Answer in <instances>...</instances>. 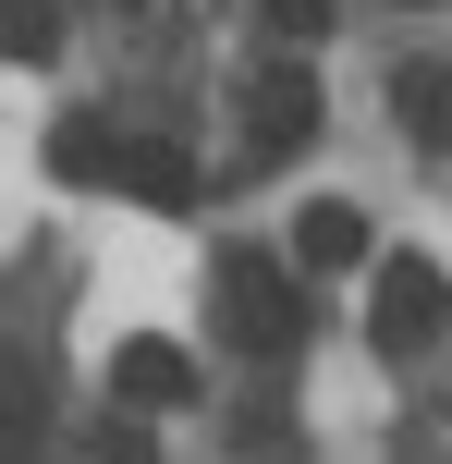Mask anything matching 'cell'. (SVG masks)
I'll list each match as a JSON object with an SVG mask.
<instances>
[{"mask_svg":"<svg viewBox=\"0 0 452 464\" xmlns=\"http://www.w3.org/2000/svg\"><path fill=\"white\" fill-rule=\"evenodd\" d=\"M37 428H49L37 367H24V354H0V464H13V452H37Z\"/></svg>","mask_w":452,"mask_h":464,"instance_id":"7","label":"cell"},{"mask_svg":"<svg viewBox=\"0 0 452 464\" xmlns=\"http://www.w3.org/2000/svg\"><path fill=\"white\" fill-rule=\"evenodd\" d=\"M111 392H122V416H171V403H196V354L147 330V343L111 354Z\"/></svg>","mask_w":452,"mask_h":464,"instance_id":"4","label":"cell"},{"mask_svg":"<svg viewBox=\"0 0 452 464\" xmlns=\"http://www.w3.org/2000/svg\"><path fill=\"white\" fill-rule=\"evenodd\" d=\"M257 24L282 49H318V24H331V0H257Z\"/></svg>","mask_w":452,"mask_h":464,"instance_id":"11","label":"cell"},{"mask_svg":"<svg viewBox=\"0 0 452 464\" xmlns=\"http://www.w3.org/2000/svg\"><path fill=\"white\" fill-rule=\"evenodd\" d=\"M111 184L135 196V208H196V160L171 135H135V147H111Z\"/></svg>","mask_w":452,"mask_h":464,"instance_id":"5","label":"cell"},{"mask_svg":"<svg viewBox=\"0 0 452 464\" xmlns=\"http://www.w3.org/2000/svg\"><path fill=\"white\" fill-rule=\"evenodd\" d=\"M391 111H404V135H416V147H440V62H416L404 86H391Z\"/></svg>","mask_w":452,"mask_h":464,"instance_id":"10","label":"cell"},{"mask_svg":"<svg viewBox=\"0 0 452 464\" xmlns=\"http://www.w3.org/2000/svg\"><path fill=\"white\" fill-rule=\"evenodd\" d=\"M293 269H367V220L342 208V196H318V208L293 220Z\"/></svg>","mask_w":452,"mask_h":464,"instance_id":"6","label":"cell"},{"mask_svg":"<svg viewBox=\"0 0 452 464\" xmlns=\"http://www.w3.org/2000/svg\"><path fill=\"white\" fill-rule=\"evenodd\" d=\"M367 343H380V354H428V343H440V256H380Z\"/></svg>","mask_w":452,"mask_h":464,"instance_id":"2","label":"cell"},{"mask_svg":"<svg viewBox=\"0 0 452 464\" xmlns=\"http://www.w3.org/2000/svg\"><path fill=\"white\" fill-rule=\"evenodd\" d=\"M233 452H245V464H293V428H282V416H245Z\"/></svg>","mask_w":452,"mask_h":464,"instance_id":"12","label":"cell"},{"mask_svg":"<svg viewBox=\"0 0 452 464\" xmlns=\"http://www.w3.org/2000/svg\"><path fill=\"white\" fill-rule=\"evenodd\" d=\"M98 464H159V452H147V428H135V416H111V428H98Z\"/></svg>","mask_w":452,"mask_h":464,"instance_id":"13","label":"cell"},{"mask_svg":"<svg viewBox=\"0 0 452 464\" xmlns=\"http://www.w3.org/2000/svg\"><path fill=\"white\" fill-rule=\"evenodd\" d=\"M220 343L257 354V367L306 354V294H293L282 256H220Z\"/></svg>","mask_w":452,"mask_h":464,"instance_id":"1","label":"cell"},{"mask_svg":"<svg viewBox=\"0 0 452 464\" xmlns=\"http://www.w3.org/2000/svg\"><path fill=\"white\" fill-rule=\"evenodd\" d=\"M0 62H62V0H0Z\"/></svg>","mask_w":452,"mask_h":464,"instance_id":"8","label":"cell"},{"mask_svg":"<svg viewBox=\"0 0 452 464\" xmlns=\"http://www.w3.org/2000/svg\"><path fill=\"white\" fill-rule=\"evenodd\" d=\"M306 135H318V73L306 62H269L257 86H245V160L269 171V160H293Z\"/></svg>","mask_w":452,"mask_h":464,"instance_id":"3","label":"cell"},{"mask_svg":"<svg viewBox=\"0 0 452 464\" xmlns=\"http://www.w3.org/2000/svg\"><path fill=\"white\" fill-rule=\"evenodd\" d=\"M111 147H122L111 122H86V111H73L62 135H49V171H62V184H111Z\"/></svg>","mask_w":452,"mask_h":464,"instance_id":"9","label":"cell"}]
</instances>
